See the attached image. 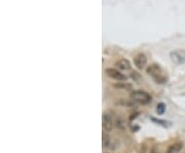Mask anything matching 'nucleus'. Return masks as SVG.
I'll list each match as a JSON object with an SVG mask.
<instances>
[{"label":"nucleus","instance_id":"5","mask_svg":"<svg viewBox=\"0 0 185 153\" xmlns=\"http://www.w3.org/2000/svg\"><path fill=\"white\" fill-rule=\"evenodd\" d=\"M102 124H103L104 131L105 132H111L112 131V129H113V126H114L112 117H111L109 114H107V113H104L103 117H102Z\"/></svg>","mask_w":185,"mask_h":153},{"label":"nucleus","instance_id":"10","mask_svg":"<svg viewBox=\"0 0 185 153\" xmlns=\"http://www.w3.org/2000/svg\"><path fill=\"white\" fill-rule=\"evenodd\" d=\"M165 111H166V105H165V104H164V103H161V104H158V105H157L156 112L158 113L159 115L164 114V113H165Z\"/></svg>","mask_w":185,"mask_h":153},{"label":"nucleus","instance_id":"8","mask_svg":"<svg viewBox=\"0 0 185 153\" xmlns=\"http://www.w3.org/2000/svg\"><path fill=\"white\" fill-rule=\"evenodd\" d=\"M116 66L118 69L124 70V71H128L131 69V63L129 62V60H126V59L119 60V61L116 63Z\"/></svg>","mask_w":185,"mask_h":153},{"label":"nucleus","instance_id":"9","mask_svg":"<svg viewBox=\"0 0 185 153\" xmlns=\"http://www.w3.org/2000/svg\"><path fill=\"white\" fill-rule=\"evenodd\" d=\"M183 147V144L182 143H175V144L171 145L170 147L166 150V153H179L180 150Z\"/></svg>","mask_w":185,"mask_h":153},{"label":"nucleus","instance_id":"7","mask_svg":"<svg viewBox=\"0 0 185 153\" xmlns=\"http://www.w3.org/2000/svg\"><path fill=\"white\" fill-rule=\"evenodd\" d=\"M171 59L176 64H183L185 62V52L182 50H175L171 52Z\"/></svg>","mask_w":185,"mask_h":153},{"label":"nucleus","instance_id":"3","mask_svg":"<svg viewBox=\"0 0 185 153\" xmlns=\"http://www.w3.org/2000/svg\"><path fill=\"white\" fill-rule=\"evenodd\" d=\"M117 146H118L117 141L114 140V139H112L107 133L104 132L103 133V147L106 148V149L114 150L117 148Z\"/></svg>","mask_w":185,"mask_h":153},{"label":"nucleus","instance_id":"4","mask_svg":"<svg viewBox=\"0 0 185 153\" xmlns=\"http://www.w3.org/2000/svg\"><path fill=\"white\" fill-rule=\"evenodd\" d=\"M106 74H107V76H109V77L113 78V79H115V80H118V81H122V80L127 79V76L124 75V74H122L120 71L114 68H107L106 69Z\"/></svg>","mask_w":185,"mask_h":153},{"label":"nucleus","instance_id":"1","mask_svg":"<svg viewBox=\"0 0 185 153\" xmlns=\"http://www.w3.org/2000/svg\"><path fill=\"white\" fill-rule=\"evenodd\" d=\"M146 72L147 74H149L150 76H152L157 82L164 83L166 81V76L163 75L161 67L157 64H152V65H150V66H148V68L146 69Z\"/></svg>","mask_w":185,"mask_h":153},{"label":"nucleus","instance_id":"2","mask_svg":"<svg viewBox=\"0 0 185 153\" xmlns=\"http://www.w3.org/2000/svg\"><path fill=\"white\" fill-rule=\"evenodd\" d=\"M132 101H135L139 104H148L151 102V97L144 90H134L131 94Z\"/></svg>","mask_w":185,"mask_h":153},{"label":"nucleus","instance_id":"11","mask_svg":"<svg viewBox=\"0 0 185 153\" xmlns=\"http://www.w3.org/2000/svg\"><path fill=\"white\" fill-rule=\"evenodd\" d=\"M114 87L116 89H132V85L128 84V83H121V84H114Z\"/></svg>","mask_w":185,"mask_h":153},{"label":"nucleus","instance_id":"6","mask_svg":"<svg viewBox=\"0 0 185 153\" xmlns=\"http://www.w3.org/2000/svg\"><path fill=\"white\" fill-rule=\"evenodd\" d=\"M134 64L139 70H142L147 64V58L144 54H138L134 58Z\"/></svg>","mask_w":185,"mask_h":153}]
</instances>
